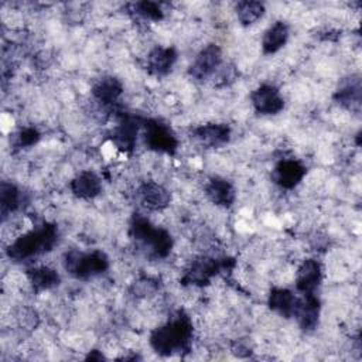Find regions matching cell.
Here are the masks:
<instances>
[{
	"instance_id": "8fae6325",
	"label": "cell",
	"mask_w": 362,
	"mask_h": 362,
	"mask_svg": "<svg viewBox=\"0 0 362 362\" xmlns=\"http://www.w3.org/2000/svg\"><path fill=\"white\" fill-rule=\"evenodd\" d=\"M320 313H321V301L318 296L315 293L301 294L294 318L297 320V324L303 331L310 332L317 328Z\"/></svg>"
},
{
	"instance_id": "e0dca14e",
	"label": "cell",
	"mask_w": 362,
	"mask_h": 362,
	"mask_svg": "<svg viewBox=\"0 0 362 362\" xmlns=\"http://www.w3.org/2000/svg\"><path fill=\"white\" fill-rule=\"evenodd\" d=\"M69 189L76 198L93 199L102 192V181L96 173L85 170L71 180Z\"/></svg>"
},
{
	"instance_id": "44dd1931",
	"label": "cell",
	"mask_w": 362,
	"mask_h": 362,
	"mask_svg": "<svg viewBox=\"0 0 362 362\" xmlns=\"http://www.w3.org/2000/svg\"><path fill=\"white\" fill-rule=\"evenodd\" d=\"M290 35V28L287 25V23L279 20L276 23H273L264 33L262 37V51L266 55H272L276 54L277 51H280L288 40Z\"/></svg>"
},
{
	"instance_id": "7c38bea8",
	"label": "cell",
	"mask_w": 362,
	"mask_h": 362,
	"mask_svg": "<svg viewBox=\"0 0 362 362\" xmlns=\"http://www.w3.org/2000/svg\"><path fill=\"white\" fill-rule=\"evenodd\" d=\"M322 281V269L315 259H305L296 272V290L300 294L315 293Z\"/></svg>"
},
{
	"instance_id": "484cf974",
	"label": "cell",
	"mask_w": 362,
	"mask_h": 362,
	"mask_svg": "<svg viewBox=\"0 0 362 362\" xmlns=\"http://www.w3.org/2000/svg\"><path fill=\"white\" fill-rule=\"evenodd\" d=\"M41 139L40 132L35 127H24L16 134V141L14 144L18 148H30L35 146Z\"/></svg>"
},
{
	"instance_id": "30bf717a",
	"label": "cell",
	"mask_w": 362,
	"mask_h": 362,
	"mask_svg": "<svg viewBox=\"0 0 362 362\" xmlns=\"http://www.w3.org/2000/svg\"><path fill=\"white\" fill-rule=\"evenodd\" d=\"M307 174V167L294 158L280 160L272 170V181L283 189H293Z\"/></svg>"
},
{
	"instance_id": "6da1fadb",
	"label": "cell",
	"mask_w": 362,
	"mask_h": 362,
	"mask_svg": "<svg viewBox=\"0 0 362 362\" xmlns=\"http://www.w3.org/2000/svg\"><path fill=\"white\" fill-rule=\"evenodd\" d=\"M192 335L191 318L184 311H177L167 322L151 331L148 342L160 356L181 355L191 349Z\"/></svg>"
},
{
	"instance_id": "3957f363",
	"label": "cell",
	"mask_w": 362,
	"mask_h": 362,
	"mask_svg": "<svg viewBox=\"0 0 362 362\" xmlns=\"http://www.w3.org/2000/svg\"><path fill=\"white\" fill-rule=\"evenodd\" d=\"M130 239L140 246L150 257L165 259L174 246L173 236L168 230L156 226L141 214H134L129 223Z\"/></svg>"
},
{
	"instance_id": "ba28073f",
	"label": "cell",
	"mask_w": 362,
	"mask_h": 362,
	"mask_svg": "<svg viewBox=\"0 0 362 362\" xmlns=\"http://www.w3.org/2000/svg\"><path fill=\"white\" fill-rule=\"evenodd\" d=\"M143 126V117L122 113L117 122V126L112 132L113 144L123 153H132L137 143L139 132Z\"/></svg>"
},
{
	"instance_id": "5b68a950",
	"label": "cell",
	"mask_w": 362,
	"mask_h": 362,
	"mask_svg": "<svg viewBox=\"0 0 362 362\" xmlns=\"http://www.w3.org/2000/svg\"><path fill=\"white\" fill-rule=\"evenodd\" d=\"M235 267V260L232 257H208L201 256L189 263L185 269L181 283L184 286H198L204 287L211 283V280L223 273L230 272Z\"/></svg>"
},
{
	"instance_id": "4fadbf2b",
	"label": "cell",
	"mask_w": 362,
	"mask_h": 362,
	"mask_svg": "<svg viewBox=\"0 0 362 362\" xmlns=\"http://www.w3.org/2000/svg\"><path fill=\"white\" fill-rule=\"evenodd\" d=\"M178 58V52L174 47L157 45L147 54L146 65L147 71L154 76H165L171 72Z\"/></svg>"
},
{
	"instance_id": "52a82bcc",
	"label": "cell",
	"mask_w": 362,
	"mask_h": 362,
	"mask_svg": "<svg viewBox=\"0 0 362 362\" xmlns=\"http://www.w3.org/2000/svg\"><path fill=\"white\" fill-rule=\"evenodd\" d=\"M222 64L223 58L221 47L218 44H208L194 58L188 68V75L197 82H204L214 78Z\"/></svg>"
},
{
	"instance_id": "d4e9b609",
	"label": "cell",
	"mask_w": 362,
	"mask_h": 362,
	"mask_svg": "<svg viewBox=\"0 0 362 362\" xmlns=\"http://www.w3.org/2000/svg\"><path fill=\"white\" fill-rule=\"evenodd\" d=\"M130 13L147 21H160L164 17V10L157 1H136L129 4Z\"/></svg>"
},
{
	"instance_id": "ac0fdd59",
	"label": "cell",
	"mask_w": 362,
	"mask_h": 362,
	"mask_svg": "<svg viewBox=\"0 0 362 362\" xmlns=\"http://www.w3.org/2000/svg\"><path fill=\"white\" fill-rule=\"evenodd\" d=\"M206 198L216 206L229 208L236 198L235 187L230 181L222 177H212L205 185Z\"/></svg>"
},
{
	"instance_id": "cb8c5ba5",
	"label": "cell",
	"mask_w": 362,
	"mask_h": 362,
	"mask_svg": "<svg viewBox=\"0 0 362 362\" xmlns=\"http://www.w3.org/2000/svg\"><path fill=\"white\" fill-rule=\"evenodd\" d=\"M235 11L242 25H252L264 14V4L253 0L238 1L235 6Z\"/></svg>"
},
{
	"instance_id": "d6986e66",
	"label": "cell",
	"mask_w": 362,
	"mask_h": 362,
	"mask_svg": "<svg viewBox=\"0 0 362 362\" xmlns=\"http://www.w3.org/2000/svg\"><path fill=\"white\" fill-rule=\"evenodd\" d=\"M139 195L146 208L151 211H161L168 206L171 194L161 184L154 181H146L139 188Z\"/></svg>"
},
{
	"instance_id": "8992f818",
	"label": "cell",
	"mask_w": 362,
	"mask_h": 362,
	"mask_svg": "<svg viewBox=\"0 0 362 362\" xmlns=\"http://www.w3.org/2000/svg\"><path fill=\"white\" fill-rule=\"evenodd\" d=\"M143 139L148 150L174 156L178 150V139L170 124L160 119H143Z\"/></svg>"
},
{
	"instance_id": "5bb4252c",
	"label": "cell",
	"mask_w": 362,
	"mask_h": 362,
	"mask_svg": "<svg viewBox=\"0 0 362 362\" xmlns=\"http://www.w3.org/2000/svg\"><path fill=\"white\" fill-rule=\"evenodd\" d=\"M300 297L286 287H273L267 297L269 308L284 318H294Z\"/></svg>"
},
{
	"instance_id": "4316f807",
	"label": "cell",
	"mask_w": 362,
	"mask_h": 362,
	"mask_svg": "<svg viewBox=\"0 0 362 362\" xmlns=\"http://www.w3.org/2000/svg\"><path fill=\"white\" fill-rule=\"evenodd\" d=\"M236 78V71L233 65H225L222 64L221 68L216 71V74L214 75V83L216 86H226L230 82H233Z\"/></svg>"
},
{
	"instance_id": "83f0119b",
	"label": "cell",
	"mask_w": 362,
	"mask_h": 362,
	"mask_svg": "<svg viewBox=\"0 0 362 362\" xmlns=\"http://www.w3.org/2000/svg\"><path fill=\"white\" fill-rule=\"evenodd\" d=\"M98 351H92V352H89L88 354V356H86V359H90V361H93V359H96V361H102V359H105V356L102 355V354H96Z\"/></svg>"
},
{
	"instance_id": "ffe728a7",
	"label": "cell",
	"mask_w": 362,
	"mask_h": 362,
	"mask_svg": "<svg viewBox=\"0 0 362 362\" xmlns=\"http://www.w3.org/2000/svg\"><path fill=\"white\" fill-rule=\"evenodd\" d=\"M90 92L103 106H113L119 102L123 93V85L115 76H103L93 83Z\"/></svg>"
},
{
	"instance_id": "277c9868",
	"label": "cell",
	"mask_w": 362,
	"mask_h": 362,
	"mask_svg": "<svg viewBox=\"0 0 362 362\" xmlns=\"http://www.w3.org/2000/svg\"><path fill=\"white\" fill-rule=\"evenodd\" d=\"M65 272L78 280H88L105 273L109 269V257L102 250L82 252L71 249L62 257Z\"/></svg>"
},
{
	"instance_id": "7a4b0ae2",
	"label": "cell",
	"mask_w": 362,
	"mask_h": 362,
	"mask_svg": "<svg viewBox=\"0 0 362 362\" xmlns=\"http://www.w3.org/2000/svg\"><path fill=\"white\" fill-rule=\"evenodd\" d=\"M58 226L51 222H42L16 238L7 246L6 253L13 262L30 260L35 256L51 252L58 243Z\"/></svg>"
},
{
	"instance_id": "9c48e42d",
	"label": "cell",
	"mask_w": 362,
	"mask_h": 362,
	"mask_svg": "<svg viewBox=\"0 0 362 362\" xmlns=\"http://www.w3.org/2000/svg\"><path fill=\"white\" fill-rule=\"evenodd\" d=\"M250 102L256 113L263 116L277 115L284 109V99L277 86L262 83L250 93Z\"/></svg>"
},
{
	"instance_id": "9a60e30c",
	"label": "cell",
	"mask_w": 362,
	"mask_h": 362,
	"mask_svg": "<svg viewBox=\"0 0 362 362\" xmlns=\"http://www.w3.org/2000/svg\"><path fill=\"white\" fill-rule=\"evenodd\" d=\"M361 78L359 75H351L344 79L334 93L335 102L352 112H358L361 107Z\"/></svg>"
},
{
	"instance_id": "7402d4cb",
	"label": "cell",
	"mask_w": 362,
	"mask_h": 362,
	"mask_svg": "<svg viewBox=\"0 0 362 362\" xmlns=\"http://www.w3.org/2000/svg\"><path fill=\"white\" fill-rule=\"evenodd\" d=\"M27 279L35 293H42L51 290L61 283V276L58 272L49 266H34L27 269Z\"/></svg>"
},
{
	"instance_id": "2e32d148",
	"label": "cell",
	"mask_w": 362,
	"mask_h": 362,
	"mask_svg": "<svg viewBox=\"0 0 362 362\" xmlns=\"http://www.w3.org/2000/svg\"><path fill=\"white\" fill-rule=\"evenodd\" d=\"M194 137L208 147H222L230 140V127L225 123H206L192 130Z\"/></svg>"
},
{
	"instance_id": "603a6c76",
	"label": "cell",
	"mask_w": 362,
	"mask_h": 362,
	"mask_svg": "<svg viewBox=\"0 0 362 362\" xmlns=\"http://www.w3.org/2000/svg\"><path fill=\"white\" fill-rule=\"evenodd\" d=\"M24 202L23 191L13 182L3 181L0 185V212L3 221L18 211Z\"/></svg>"
}]
</instances>
